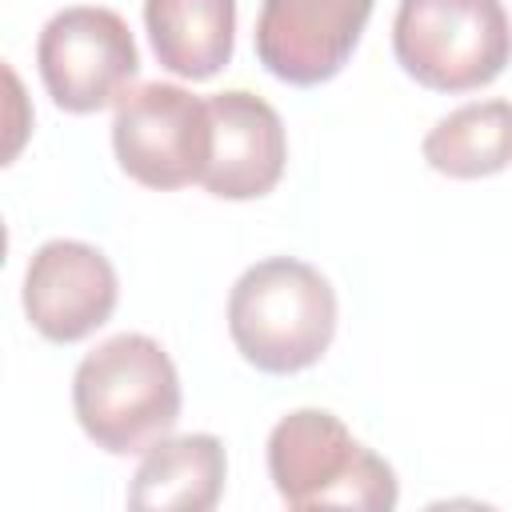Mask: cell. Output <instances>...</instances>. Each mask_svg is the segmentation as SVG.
<instances>
[{
    "label": "cell",
    "instance_id": "6da1fadb",
    "mask_svg": "<svg viewBox=\"0 0 512 512\" xmlns=\"http://www.w3.org/2000/svg\"><path fill=\"white\" fill-rule=\"evenodd\" d=\"M72 408L96 448L112 456L148 452L180 420L176 364L152 336L120 332L76 364Z\"/></svg>",
    "mask_w": 512,
    "mask_h": 512
},
{
    "label": "cell",
    "instance_id": "7a4b0ae2",
    "mask_svg": "<svg viewBox=\"0 0 512 512\" xmlns=\"http://www.w3.org/2000/svg\"><path fill=\"white\" fill-rule=\"evenodd\" d=\"M228 332L252 368L268 376L304 372L332 348L336 292L320 268L296 256L256 260L228 292Z\"/></svg>",
    "mask_w": 512,
    "mask_h": 512
},
{
    "label": "cell",
    "instance_id": "3957f363",
    "mask_svg": "<svg viewBox=\"0 0 512 512\" xmlns=\"http://www.w3.org/2000/svg\"><path fill=\"white\" fill-rule=\"evenodd\" d=\"M268 476L288 508H368L388 512L400 484L388 460L364 448L340 416L296 408L268 432Z\"/></svg>",
    "mask_w": 512,
    "mask_h": 512
},
{
    "label": "cell",
    "instance_id": "277c9868",
    "mask_svg": "<svg viewBox=\"0 0 512 512\" xmlns=\"http://www.w3.org/2000/svg\"><path fill=\"white\" fill-rule=\"evenodd\" d=\"M396 64L432 92H476L512 60V20L500 0H400Z\"/></svg>",
    "mask_w": 512,
    "mask_h": 512
},
{
    "label": "cell",
    "instance_id": "5b68a950",
    "mask_svg": "<svg viewBox=\"0 0 512 512\" xmlns=\"http://www.w3.org/2000/svg\"><path fill=\"white\" fill-rule=\"evenodd\" d=\"M112 152L144 188L172 192L200 184L212 156L208 100L164 80L128 88L112 116Z\"/></svg>",
    "mask_w": 512,
    "mask_h": 512
},
{
    "label": "cell",
    "instance_id": "8992f818",
    "mask_svg": "<svg viewBox=\"0 0 512 512\" xmlns=\"http://www.w3.org/2000/svg\"><path fill=\"white\" fill-rule=\"evenodd\" d=\"M36 68L56 108L88 116L124 100L140 72V52L120 12L72 4L40 28Z\"/></svg>",
    "mask_w": 512,
    "mask_h": 512
},
{
    "label": "cell",
    "instance_id": "52a82bcc",
    "mask_svg": "<svg viewBox=\"0 0 512 512\" xmlns=\"http://www.w3.org/2000/svg\"><path fill=\"white\" fill-rule=\"evenodd\" d=\"M376 0H264L256 60L292 88L332 80L356 52Z\"/></svg>",
    "mask_w": 512,
    "mask_h": 512
},
{
    "label": "cell",
    "instance_id": "ba28073f",
    "mask_svg": "<svg viewBox=\"0 0 512 512\" xmlns=\"http://www.w3.org/2000/svg\"><path fill=\"white\" fill-rule=\"evenodd\" d=\"M120 284L112 260L84 240H48L24 272V312L52 344H76L108 324Z\"/></svg>",
    "mask_w": 512,
    "mask_h": 512
},
{
    "label": "cell",
    "instance_id": "9c48e42d",
    "mask_svg": "<svg viewBox=\"0 0 512 512\" xmlns=\"http://www.w3.org/2000/svg\"><path fill=\"white\" fill-rule=\"evenodd\" d=\"M212 112V156L204 168V188L220 200H260L268 196L288 160V136L280 112L244 88L208 96Z\"/></svg>",
    "mask_w": 512,
    "mask_h": 512
},
{
    "label": "cell",
    "instance_id": "30bf717a",
    "mask_svg": "<svg viewBox=\"0 0 512 512\" xmlns=\"http://www.w3.org/2000/svg\"><path fill=\"white\" fill-rule=\"evenodd\" d=\"M228 480V456L224 444L212 432H188V436H164L156 440L132 484H128V508L136 512H208L220 504Z\"/></svg>",
    "mask_w": 512,
    "mask_h": 512
},
{
    "label": "cell",
    "instance_id": "8fae6325",
    "mask_svg": "<svg viewBox=\"0 0 512 512\" xmlns=\"http://www.w3.org/2000/svg\"><path fill=\"white\" fill-rule=\"evenodd\" d=\"M144 28L160 68L212 80L236 44V0H144Z\"/></svg>",
    "mask_w": 512,
    "mask_h": 512
},
{
    "label": "cell",
    "instance_id": "7c38bea8",
    "mask_svg": "<svg viewBox=\"0 0 512 512\" xmlns=\"http://www.w3.org/2000/svg\"><path fill=\"white\" fill-rule=\"evenodd\" d=\"M424 160L448 180H484L512 168V100H476L432 124Z\"/></svg>",
    "mask_w": 512,
    "mask_h": 512
}]
</instances>
